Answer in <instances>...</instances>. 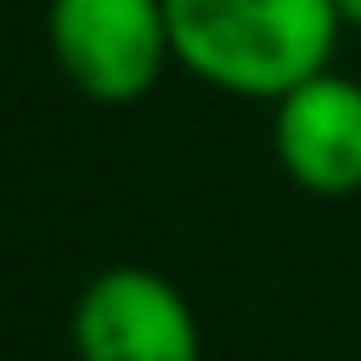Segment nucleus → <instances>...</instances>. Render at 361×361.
<instances>
[{"mask_svg": "<svg viewBox=\"0 0 361 361\" xmlns=\"http://www.w3.org/2000/svg\"><path fill=\"white\" fill-rule=\"evenodd\" d=\"M164 17L175 62L243 102H282L327 73L344 28L333 0H164Z\"/></svg>", "mask_w": 361, "mask_h": 361, "instance_id": "1", "label": "nucleus"}, {"mask_svg": "<svg viewBox=\"0 0 361 361\" xmlns=\"http://www.w3.org/2000/svg\"><path fill=\"white\" fill-rule=\"evenodd\" d=\"M45 45L62 79L102 107L141 102L175 62L164 0H51Z\"/></svg>", "mask_w": 361, "mask_h": 361, "instance_id": "2", "label": "nucleus"}, {"mask_svg": "<svg viewBox=\"0 0 361 361\" xmlns=\"http://www.w3.org/2000/svg\"><path fill=\"white\" fill-rule=\"evenodd\" d=\"M73 361H203L192 299L147 265L96 271L68 316Z\"/></svg>", "mask_w": 361, "mask_h": 361, "instance_id": "3", "label": "nucleus"}, {"mask_svg": "<svg viewBox=\"0 0 361 361\" xmlns=\"http://www.w3.org/2000/svg\"><path fill=\"white\" fill-rule=\"evenodd\" d=\"M271 147L299 192H361V85L333 68L293 85L282 102H271Z\"/></svg>", "mask_w": 361, "mask_h": 361, "instance_id": "4", "label": "nucleus"}, {"mask_svg": "<svg viewBox=\"0 0 361 361\" xmlns=\"http://www.w3.org/2000/svg\"><path fill=\"white\" fill-rule=\"evenodd\" d=\"M338 6V17H344V28H361V0H333Z\"/></svg>", "mask_w": 361, "mask_h": 361, "instance_id": "5", "label": "nucleus"}]
</instances>
